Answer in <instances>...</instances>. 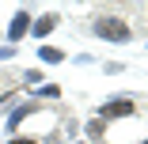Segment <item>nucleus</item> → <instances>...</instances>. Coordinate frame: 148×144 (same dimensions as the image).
Wrapping results in <instances>:
<instances>
[{
    "instance_id": "obj_2",
    "label": "nucleus",
    "mask_w": 148,
    "mask_h": 144,
    "mask_svg": "<svg viewBox=\"0 0 148 144\" xmlns=\"http://www.w3.org/2000/svg\"><path fill=\"white\" fill-rule=\"evenodd\" d=\"M133 114V99H114L103 106V118H129Z\"/></svg>"
},
{
    "instance_id": "obj_3",
    "label": "nucleus",
    "mask_w": 148,
    "mask_h": 144,
    "mask_svg": "<svg viewBox=\"0 0 148 144\" xmlns=\"http://www.w3.org/2000/svg\"><path fill=\"white\" fill-rule=\"evenodd\" d=\"M27 27H31V15H27V12H15V19H12V27H8V38L19 42V38L27 34Z\"/></svg>"
},
{
    "instance_id": "obj_9",
    "label": "nucleus",
    "mask_w": 148,
    "mask_h": 144,
    "mask_svg": "<svg viewBox=\"0 0 148 144\" xmlns=\"http://www.w3.org/2000/svg\"><path fill=\"white\" fill-rule=\"evenodd\" d=\"M144 144H148V140H144Z\"/></svg>"
},
{
    "instance_id": "obj_4",
    "label": "nucleus",
    "mask_w": 148,
    "mask_h": 144,
    "mask_svg": "<svg viewBox=\"0 0 148 144\" xmlns=\"http://www.w3.org/2000/svg\"><path fill=\"white\" fill-rule=\"evenodd\" d=\"M53 27H57V15H53V12H49V15H42V19H38V23H34V34H38V38H42V34H49V31H53Z\"/></svg>"
},
{
    "instance_id": "obj_5",
    "label": "nucleus",
    "mask_w": 148,
    "mask_h": 144,
    "mask_svg": "<svg viewBox=\"0 0 148 144\" xmlns=\"http://www.w3.org/2000/svg\"><path fill=\"white\" fill-rule=\"evenodd\" d=\"M38 53H42V61H49V65H57V61H61V57H65L61 49H53V46H42Z\"/></svg>"
},
{
    "instance_id": "obj_8",
    "label": "nucleus",
    "mask_w": 148,
    "mask_h": 144,
    "mask_svg": "<svg viewBox=\"0 0 148 144\" xmlns=\"http://www.w3.org/2000/svg\"><path fill=\"white\" fill-rule=\"evenodd\" d=\"M12 144H38V140H23V136H15V140H12Z\"/></svg>"
},
{
    "instance_id": "obj_6",
    "label": "nucleus",
    "mask_w": 148,
    "mask_h": 144,
    "mask_svg": "<svg viewBox=\"0 0 148 144\" xmlns=\"http://www.w3.org/2000/svg\"><path fill=\"white\" fill-rule=\"evenodd\" d=\"M87 133H91V136H103V133H106V125H103V118H99V121H91V125H87Z\"/></svg>"
},
{
    "instance_id": "obj_1",
    "label": "nucleus",
    "mask_w": 148,
    "mask_h": 144,
    "mask_svg": "<svg viewBox=\"0 0 148 144\" xmlns=\"http://www.w3.org/2000/svg\"><path fill=\"white\" fill-rule=\"evenodd\" d=\"M95 34L106 38V42H129V38H133L129 23L118 19V15H99V19H95Z\"/></svg>"
},
{
    "instance_id": "obj_7",
    "label": "nucleus",
    "mask_w": 148,
    "mask_h": 144,
    "mask_svg": "<svg viewBox=\"0 0 148 144\" xmlns=\"http://www.w3.org/2000/svg\"><path fill=\"white\" fill-rule=\"evenodd\" d=\"M38 95H42V99H57V95H61V87H38Z\"/></svg>"
}]
</instances>
